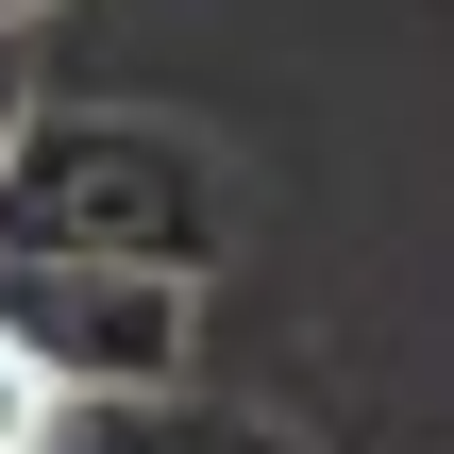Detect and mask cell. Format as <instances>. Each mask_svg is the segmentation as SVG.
<instances>
[{
  "instance_id": "cell-1",
  "label": "cell",
  "mask_w": 454,
  "mask_h": 454,
  "mask_svg": "<svg viewBox=\"0 0 454 454\" xmlns=\"http://www.w3.org/2000/svg\"><path fill=\"white\" fill-rule=\"evenodd\" d=\"M202 236H219V185H202V152H168V135H135V118H84V135H17V168H0V253H101V270H202Z\"/></svg>"
},
{
  "instance_id": "cell-2",
  "label": "cell",
  "mask_w": 454,
  "mask_h": 454,
  "mask_svg": "<svg viewBox=\"0 0 454 454\" xmlns=\"http://www.w3.org/2000/svg\"><path fill=\"white\" fill-rule=\"evenodd\" d=\"M51 454H270V438L219 421V404H168V387H152V404H67Z\"/></svg>"
},
{
  "instance_id": "cell-3",
  "label": "cell",
  "mask_w": 454,
  "mask_h": 454,
  "mask_svg": "<svg viewBox=\"0 0 454 454\" xmlns=\"http://www.w3.org/2000/svg\"><path fill=\"white\" fill-rule=\"evenodd\" d=\"M51 438H67V387H51V371L0 337V454H51Z\"/></svg>"
},
{
  "instance_id": "cell-4",
  "label": "cell",
  "mask_w": 454,
  "mask_h": 454,
  "mask_svg": "<svg viewBox=\"0 0 454 454\" xmlns=\"http://www.w3.org/2000/svg\"><path fill=\"white\" fill-rule=\"evenodd\" d=\"M17 135H34V118H17V34H0V168H17Z\"/></svg>"
},
{
  "instance_id": "cell-5",
  "label": "cell",
  "mask_w": 454,
  "mask_h": 454,
  "mask_svg": "<svg viewBox=\"0 0 454 454\" xmlns=\"http://www.w3.org/2000/svg\"><path fill=\"white\" fill-rule=\"evenodd\" d=\"M17 17H34V0H0V34H17Z\"/></svg>"
}]
</instances>
